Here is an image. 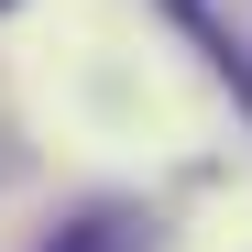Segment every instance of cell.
<instances>
[{"instance_id":"obj_2","label":"cell","mask_w":252,"mask_h":252,"mask_svg":"<svg viewBox=\"0 0 252 252\" xmlns=\"http://www.w3.org/2000/svg\"><path fill=\"white\" fill-rule=\"evenodd\" d=\"M0 11H11V0H0Z\"/></svg>"},{"instance_id":"obj_1","label":"cell","mask_w":252,"mask_h":252,"mask_svg":"<svg viewBox=\"0 0 252 252\" xmlns=\"http://www.w3.org/2000/svg\"><path fill=\"white\" fill-rule=\"evenodd\" d=\"M44 252H143V220L132 208H88V220H66Z\"/></svg>"}]
</instances>
